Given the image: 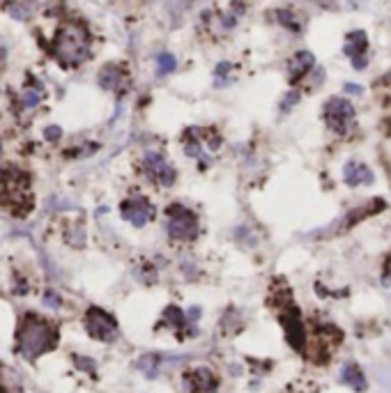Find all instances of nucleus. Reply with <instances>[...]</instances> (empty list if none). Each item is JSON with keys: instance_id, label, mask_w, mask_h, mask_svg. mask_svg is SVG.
I'll return each instance as SVG.
<instances>
[{"instance_id": "1", "label": "nucleus", "mask_w": 391, "mask_h": 393, "mask_svg": "<svg viewBox=\"0 0 391 393\" xmlns=\"http://www.w3.org/2000/svg\"><path fill=\"white\" fill-rule=\"evenodd\" d=\"M55 343V331L48 322L39 320L35 316H28L18 331V350L28 359H35L48 348H53Z\"/></svg>"}, {"instance_id": "2", "label": "nucleus", "mask_w": 391, "mask_h": 393, "mask_svg": "<svg viewBox=\"0 0 391 393\" xmlns=\"http://www.w3.org/2000/svg\"><path fill=\"white\" fill-rule=\"evenodd\" d=\"M90 55V39L81 26H63L55 35V58L65 65H81Z\"/></svg>"}, {"instance_id": "3", "label": "nucleus", "mask_w": 391, "mask_h": 393, "mask_svg": "<svg viewBox=\"0 0 391 393\" xmlns=\"http://www.w3.org/2000/svg\"><path fill=\"white\" fill-rule=\"evenodd\" d=\"M166 235L175 242H193L198 237V219L184 205H171L166 210Z\"/></svg>"}, {"instance_id": "4", "label": "nucleus", "mask_w": 391, "mask_h": 393, "mask_svg": "<svg viewBox=\"0 0 391 393\" xmlns=\"http://www.w3.org/2000/svg\"><path fill=\"white\" fill-rule=\"evenodd\" d=\"M322 117H325V122L331 131L343 136L355 124V106L346 97H331V99H327L325 108H322Z\"/></svg>"}, {"instance_id": "5", "label": "nucleus", "mask_w": 391, "mask_h": 393, "mask_svg": "<svg viewBox=\"0 0 391 393\" xmlns=\"http://www.w3.org/2000/svg\"><path fill=\"white\" fill-rule=\"evenodd\" d=\"M143 171H145V178L159 186H173L175 178H178L173 163L159 152H148L143 156Z\"/></svg>"}, {"instance_id": "6", "label": "nucleus", "mask_w": 391, "mask_h": 393, "mask_svg": "<svg viewBox=\"0 0 391 393\" xmlns=\"http://www.w3.org/2000/svg\"><path fill=\"white\" fill-rule=\"evenodd\" d=\"M85 327H87V331H90L92 338L104 340V343H111L117 336V324H115V320L106 311H102V308H90V311H87Z\"/></svg>"}, {"instance_id": "7", "label": "nucleus", "mask_w": 391, "mask_h": 393, "mask_svg": "<svg viewBox=\"0 0 391 393\" xmlns=\"http://www.w3.org/2000/svg\"><path fill=\"white\" fill-rule=\"evenodd\" d=\"M120 214L127 223L143 228L145 223H150L154 219V205L148 198H127L120 208Z\"/></svg>"}, {"instance_id": "8", "label": "nucleus", "mask_w": 391, "mask_h": 393, "mask_svg": "<svg viewBox=\"0 0 391 393\" xmlns=\"http://www.w3.org/2000/svg\"><path fill=\"white\" fill-rule=\"evenodd\" d=\"M366 51H368V37L364 31H352L346 37V44H343V53L352 60V67L359 72L366 67Z\"/></svg>"}, {"instance_id": "9", "label": "nucleus", "mask_w": 391, "mask_h": 393, "mask_svg": "<svg viewBox=\"0 0 391 393\" xmlns=\"http://www.w3.org/2000/svg\"><path fill=\"white\" fill-rule=\"evenodd\" d=\"M343 180L348 186H370L375 182L373 171L361 161H348L343 168Z\"/></svg>"}, {"instance_id": "10", "label": "nucleus", "mask_w": 391, "mask_h": 393, "mask_svg": "<svg viewBox=\"0 0 391 393\" xmlns=\"http://www.w3.org/2000/svg\"><path fill=\"white\" fill-rule=\"evenodd\" d=\"M184 382H187L191 393H214V389H217V379L208 368L191 370L189 375H184Z\"/></svg>"}, {"instance_id": "11", "label": "nucleus", "mask_w": 391, "mask_h": 393, "mask_svg": "<svg viewBox=\"0 0 391 393\" xmlns=\"http://www.w3.org/2000/svg\"><path fill=\"white\" fill-rule=\"evenodd\" d=\"M313 65H316V58H313L311 51H299L290 58V63H288V78H290V83H297L301 81L311 70H313Z\"/></svg>"}, {"instance_id": "12", "label": "nucleus", "mask_w": 391, "mask_h": 393, "mask_svg": "<svg viewBox=\"0 0 391 393\" xmlns=\"http://www.w3.org/2000/svg\"><path fill=\"white\" fill-rule=\"evenodd\" d=\"M283 327H286V336L292 348L299 350L304 345V327H301V320L297 313H290L288 318H283Z\"/></svg>"}, {"instance_id": "13", "label": "nucleus", "mask_w": 391, "mask_h": 393, "mask_svg": "<svg viewBox=\"0 0 391 393\" xmlns=\"http://www.w3.org/2000/svg\"><path fill=\"white\" fill-rule=\"evenodd\" d=\"M341 379H343V384L352 387L355 391H364L366 389V377L361 368L357 363H346L343 368H341Z\"/></svg>"}, {"instance_id": "14", "label": "nucleus", "mask_w": 391, "mask_h": 393, "mask_svg": "<svg viewBox=\"0 0 391 393\" xmlns=\"http://www.w3.org/2000/svg\"><path fill=\"white\" fill-rule=\"evenodd\" d=\"M117 83H120V74H117V67L109 65L106 70H102L100 74V85L106 87V90H115Z\"/></svg>"}, {"instance_id": "15", "label": "nucleus", "mask_w": 391, "mask_h": 393, "mask_svg": "<svg viewBox=\"0 0 391 393\" xmlns=\"http://www.w3.org/2000/svg\"><path fill=\"white\" fill-rule=\"evenodd\" d=\"M175 67H178V63H175V55L161 53L159 58H156V74H159V76H166V74L175 72Z\"/></svg>"}, {"instance_id": "16", "label": "nucleus", "mask_w": 391, "mask_h": 393, "mask_svg": "<svg viewBox=\"0 0 391 393\" xmlns=\"http://www.w3.org/2000/svg\"><path fill=\"white\" fill-rule=\"evenodd\" d=\"M139 368L148 377H156V372H159V368H161V361H159V357H143L139 361Z\"/></svg>"}, {"instance_id": "17", "label": "nucleus", "mask_w": 391, "mask_h": 393, "mask_svg": "<svg viewBox=\"0 0 391 393\" xmlns=\"http://www.w3.org/2000/svg\"><path fill=\"white\" fill-rule=\"evenodd\" d=\"M279 16V21L286 26V28H290V31H299V23L295 21V16H292L288 9H281V12L277 14Z\"/></svg>"}, {"instance_id": "18", "label": "nucleus", "mask_w": 391, "mask_h": 393, "mask_svg": "<svg viewBox=\"0 0 391 393\" xmlns=\"http://www.w3.org/2000/svg\"><path fill=\"white\" fill-rule=\"evenodd\" d=\"M42 99V92L39 90H26L23 92V106H37Z\"/></svg>"}, {"instance_id": "19", "label": "nucleus", "mask_w": 391, "mask_h": 393, "mask_svg": "<svg viewBox=\"0 0 391 393\" xmlns=\"http://www.w3.org/2000/svg\"><path fill=\"white\" fill-rule=\"evenodd\" d=\"M297 102H299V92H290V95L286 97V102L281 104V108H283V111H290V108L295 106Z\"/></svg>"}, {"instance_id": "20", "label": "nucleus", "mask_w": 391, "mask_h": 393, "mask_svg": "<svg viewBox=\"0 0 391 393\" xmlns=\"http://www.w3.org/2000/svg\"><path fill=\"white\" fill-rule=\"evenodd\" d=\"M46 139H48V141L60 139V129H58V126H48V129H46Z\"/></svg>"}, {"instance_id": "21", "label": "nucleus", "mask_w": 391, "mask_h": 393, "mask_svg": "<svg viewBox=\"0 0 391 393\" xmlns=\"http://www.w3.org/2000/svg\"><path fill=\"white\" fill-rule=\"evenodd\" d=\"M346 90H348V92H352V95H361V92H364L359 85H352V83H348V85H346Z\"/></svg>"}, {"instance_id": "22", "label": "nucleus", "mask_w": 391, "mask_h": 393, "mask_svg": "<svg viewBox=\"0 0 391 393\" xmlns=\"http://www.w3.org/2000/svg\"><path fill=\"white\" fill-rule=\"evenodd\" d=\"M3 58H5V51H3V48H0V60H3Z\"/></svg>"}]
</instances>
